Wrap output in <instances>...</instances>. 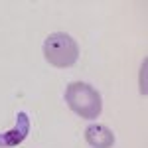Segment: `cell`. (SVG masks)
<instances>
[{
  "mask_svg": "<svg viewBox=\"0 0 148 148\" xmlns=\"http://www.w3.org/2000/svg\"><path fill=\"white\" fill-rule=\"evenodd\" d=\"M65 103L75 114L81 119L93 121L97 119L103 111V99L101 93L97 91L93 85L83 83V81H73L65 89Z\"/></svg>",
  "mask_w": 148,
  "mask_h": 148,
  "instance_id": "1",
  "label": "cell"
},
{
  "mask_svg": "<svg viewBox=\"0 0 148 148\" xmlns=\"http://www.w3.org/2000/svg\"><path fill=\"white\" fill-rule=\"evenodd\" d=\"M44 57L53 67H71L79 59V46L69 34L56 32L44 42Z\"/></svg>",
  "mask_w": 148,
  "mask_h": 148,
  "instance_id": "2",
  "label": "cell"
},
{
  "mask_svg": "<svg viewBox=\"0 0 148 148\" xmlns=\"http://www.w3.org/2000/svg\"><path fill=\"white\" fill-rule=\"evenodd\" d=\"M28 132H30V116L24 111H20L16 116V126L6 132H0V148H10L20 144L28 136Z\"/></svg>",
  "mask_w": 148,
  "mask_h": 148,
  "instance_id": "3",
  "label": "cell"
},
{
  "mask_svg": "<svg viewBox=\"0 0 148 148\" xmlns=\"http://www.w3.org/2000/svg\"><path fill=\"white\" fill-rule=\"evenodd\" d=\"M85 140L93 148H111L114 144V132L105 125H89L85 128Z\"/></svg>",
  "mask_w": 148,
  "mask_h": 148,
  "instance_id": "4",
  "label": "cell"
}]
</instances>
